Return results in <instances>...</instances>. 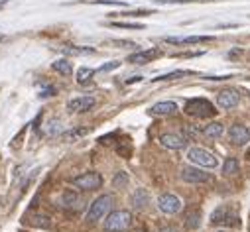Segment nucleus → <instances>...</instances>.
Instances as JSON below:
<instances>
[{"mask_svg": "<svg viewBox=\"0 0 250 232\" xmlns=\"http://www.w3.org/2000/svg\"><path fill=\"white\" fill-rule=\"evenodd\" d=\"M142 81V77H130V79H126V85H132V83H140Z\"/></svg>", "mask_w": 250, "mask_h": 232, "instance_id": "nucleus-34", "label": "nucleus"}, {"mask_svg": "<svg viewBox=\"0 0 250 232\" xmlns=\"http://www.w3.org/2000/svg\"><path fill=\"white\" fill-rule=\"evenodd\" d=\"M213 38L211 36H189V38H167V43H185V45H189V43H203V41H211Z\"/></svg>", "mask_w": 250, "mask_h": 232, "instance_id": "nucleus-15", "label": "nucleus"}, {"mask_svg": "<svg viewBox=\"0 0 250 232\" xmlns=\"http://www.w3.org/2000/svg\"><path fill=\"white\" fill-rule=\"evenodd\" d=\"M95 4H106V6H126V2H122V0H93Z\"/></svg>", "mask_w": 250, "mask_h": 232, "instance_id": "nucleus-30", "label": "nucleus"}, {"mask_svg": "<svg viewBox=\"0 0 250 232\" xmlns=\"http://www.w3.org/2000/svg\"><path fill=\"white\" fill-rule=\"evenodd\" d=\"M160 57V51L158 49H140L132 55H128V63H136V65H146L150 63L152 59Z\"/></svg>", "mask_w": 250, "mask_h": 232, "instance_id": "nucleus-12", "label": "nucleus"}, {"mask_svg": "<svg viewBox=\"0 0 250 232\" xmlns=\"http://www.w3.org/2000/svg\"><path fill=\"white\" fill-rule=\"evenodd\" d=\"M229 140H230L234 146H244V144H248V140H250V130H248V126H244V124H232V126L229 128Z\"/></svg>", "mask_w": 250, "mask_h": 232, "instance_id": "nucleus-10", "label": "nucleus"}, {"mask_svg": "<svg viewBox=\"0 0 250 232\" xmlns=\"http://www.w3.org/2000/svg\"><path fill=\"white\" fill-rule=\"evenodd\" d=\"M238 102H240V95H238V91H234V89H225V91H221L219 97H217V104H219L221 108H225V110L236 108Z\"/></svg>", "mask_w": 250, "mask_h": 232, "instance_id": "nucleus-9", "label": "nucleus"}, {"mask_svg": "<svg viewBox=\"0 0 250 232\" xmlns=\"http://www.w3.org/2000/svg\"><path fill=\"white\" fill-rule=\"evenodd\" d=\"M175 110H177V104H175V102H171V100H164V102H156V104H152L150 114H154V116H164V114H173Z\"/></svg>", "mask_w": 250, "mask_h": 232, "instance_id": "nucleus-14", "label": "nucleus"}, {"mask_svg": "<svg viewBox=\"0 0 250 232\" xmlns=\"http://www.w3.org/2000/svg\"><path fill=\"white\" fill-rule=\"evenodd\" d=\"M223 132H225V126L221 124V122H211V124H207L205 128H203V136L205 138H211V140H217V138H221L223 136Z\"/></svg>", "mask_w": 250, "mask_h": 232, "instance_id": "nucleus-16", "label": "nucleus"}, {"mask_svg": "<svg viewBox=\"0 0 250 232\" xmlns=\"http://www.w3.org/2000/svg\"><path fill=\"white\" fill-rule=\"evenodd\" d=\"M53 71H57L59 75H71L73 73V65H71V61L69 59H57V61H53Z\"/></svg>", "mask_w": 250, "mask_h": 232, "instance_id": "nucleus-18", "label": "nucleus"}, {"mask_svg": "<svg viewBox=\"0 0 250 232\" xmlns=\"http://www.w3.org/2000/svg\"><path fill=\"white\" fill-rule=\"evenodd\" d=\"M199 222H201V214H199V211H191V213H187V214H185V228L195 230V228H199Z\"/></svg>", "mask_w": 250, "mask_h": 232, "instance_id": "nucleus-21", "label": "nucleus"}, {"mask_svg": "<svg viewBox=\"0 0 250 232\" xmlns=\"http://www.w3.org/2000/svg\"><path fill=\"white\" fill-rule=\"evenodd\" d=\"M32 224H34V226H42V228H49V226H51V218L45 216V214H36V216L32 218Z\"/></svg>", "mask_w": 250, "mask_h": 232, "instance_id": "nucleus-27", "label": "nucleus"}, {"mask_svg": "<svg viewBox=\"0 0 250 232\" xmlns=\"http://www.w3.org/2000/svg\"><path fill=\"white\" fill-rule=\"evenodd\" d=\"M63 207H77V203H79V197L73 193V191H67V193H63Z\"/></svg>", "mask_w": 250, "mask_h": 232, "instance_id": "nucleus-28", "label": "nucleus"}, {"mask_svg": "<svg viewBox=\"0 0 250 232\" xmlns=\"http://www.w3.org/2000/svg\"><path fill=\"white\" fill-rule=\"evenodd\" d=\"M95 97H89V95H85V97H75V98H71L69 102H67V110L69 112H89L93 106H95Z\"/></svg>", "mask_w": 250, "mask_h": 232, "instance_id": "nucleus-11", "label": "nucleus"}, {"mask_svg": "<svg viewBox=\"0 0 250 232\" xmlns=\"http://www.w3.org/2000/svg\"><path fill=\"white\" fill-rule=\"evenodd\" d=\"M132 203L136 209H146V205L150 203V195L146 189H136V193L132 195Z\"/></svg>", "mask_w": 250, "mask_h": 232, "instance_id": "nucleus-19", "label": "nucleus"}, {"mask_svg": "<svg viewBox=\"0 0 250 232\" xmlns=\"http://www.w3.org/2000/svg\"><path fill=\"white\" fill-rule=\"evenodd\" d=\"M236 220H238V211H236L234 205H229V203L219 205L211 214L213 224H230V222H236Z\"/></svg>", "mask_w": 250, "mask_h": 232, "instance_id": "nucleus-5", "label": "nucleus"}, {"mask_svg": "<svg viewBox=\"0 0 250 232\" xmlns=\"http://www.w3.org/2000/svg\"><path fill=\"white\" fill-rule=\"evenodd\" d=\"M160 232H179V228H175V226H162Z\"/></svg>", "mask_w": 250, "mask_h": 232, "instance_id": "nucleus-33", "label": "nucleus"}, {"mask_svg": "<svg viewBox=\"0 0 250 232\" xmlns=\"http://www.w3.org/2000/svg\"><path fill=\"white\" fill-rule=\"evenodd\" d=\"M112 185H114V189L126 187L128 185V173L126 171H118L116 175H114V179H112Z\"/></svg>", "mask_w": 250, "mask_h": 232, "instance_id": "nucleus-25", "label": "nucleus"}, {"mask_svg": "<svg viewBox=\"0 0 250 232\" xmlns=\"http://www.w3.org/2000/svg\"><path fill=\"white\" fill-rule=\"evenodd\" d=\"M73 185L81 191H95L103 185V177L97 171H87V173H81V175L73 177Z\"/></svg>", "mask_w": 250, "mask_h": 232, "instance_id": "nucleus-6", "label": "nucleus"}, {"mask_svg": "<svg viewBox=\"0 0 250 232\" xmlns=\"http://www.w3.org/2000/svg\"><path fill=\"white\" fill-rule=\"evenodd\" d=\"M185 112L189 116H195V118H211V116H215L217 110L205 98H191V100H187V104H185Z\"/></svg>", "mask_w": 250, "mask_h": 232, "instance_id": "nucleus-4", "label": "nucleus"}, {"mask_svg": "<svg viewBox=\"0 0 250 232\" xmlns=\"http://www.w3.org/2000/svg\"><path fill=\"white\" fill-rule=\"evenodd\" d=\"M87 132H89V128H73V130L63 132V134H61V138H63L65 142H73V140H77V138H83Z\"/></svg>", "mask_w": 250, "mask_h": 232, "instance_id": "nucleus-22", "label": "nucleus"}, {"mask_svg": "<svg viewBox=\"0 0 250 232\" xmlns=\"http://www.w3.org/2000/svg\"><path fill=\"white\" fill-rule=\"evenodd\" d=\"M160 144L167 150H183L187 146V140L177 134H164V136H160Z\"/></svg>", "mask_w": 250, "mask_h": 232, "instance_id": "nucleus-13", "label": "nucleus"}, {"mask_svg": "<svg viewBox=\"0 0 250 232\" xmlns=\"http://www.w3.org/2000/svg\"><path fill=\"white\" fill-rule=\"evenodd\" d=\"M65 130H63V122H61L59 118H51L47 124H45V134L49 136V138H57V136H61Z\"/></svg>", "mask_w": 250, "mask_h": 232, "instance_id": "nucleus-17", "label": "nucleus"}, {"mask_svg": "<svg viewBox=\"0 0 250 232\" xmlns=\"http://www.w3.org/2000/svg\"><path fill=\"white\" fill-rule=\"evenodd\" d=\"M181 207H183L181 199L177 195H173V193H162L158 197V209L164 214H175V213L181 211Z\"/></svg>", "mask_w": 250, "mask_h": 232, "instance_id": "nucleus-8", "label": "nucleus"}, {"mask_svg": "<svg viewBox=\"0 0 250 232\" xmlns=\"http://www.w3.org/2000/svg\"><path fill=\"white\" fill-rule=\"evenodd\" d=\"M53 95H55V89H53V87H47V89H43V91L40 93L42 98H45V97H53Z\"/></svg>", "mask_w": 250, "mask_h": 232, "instance_id": "nucleus-32", "label": "nucleus"}, {"mask_svg": "<svg viewBox=\"0 0 250 232\" xmlns=\"http://www.w3.org/2000/svg\"><path fill=\"white\" fill-rule=\"evenodd\" d=\"M223 173H225V175H234V173H238V161H236V157H227L225 159Z\"/></svg>", "mask_w": 250, "mask_h": 232, "instance_id": "nucleus-23", "label": "nucleus"}, {"mask_svg": "<svg viewBox=\"0 0 250 232\" xmlns=\"http://www.w3.org/2000/svg\"><path fill=\"white\" fill-rule=\"evenodd\" d=\"M8 2H10V0H0V10H2V8H4Z\"/></svg>", "mask_w": 250, "mask_h": 232, "instance_id": "nucleus-35", "label": "nucleus"}, {"mask_svg": "<svg viewBox=\"0 0 250 232\" xmlns=\"http://www.w3.org/2000/svg\"><path fill=\"white\" fill-rule=\"evenodd\" d=\"M61 51L67 55H93L95 53L93 47H77V45H65V47H61Z\"/></svg>", "mask_w": 250, "mask_h": 232, "instance_id": "nucleus-20", "label": "nucleus"}, {"mask_svg": "<svg viewBox=\"0 0 250 232\" xmlns=\"http://www.w3.org/2000/svg\"><path fill=\"white\" fill-rule=\"evenodd\" d=\"M112 28H122V30H144V24H128V22H110Z\"/></svg>", "mask_w": 250, "mask_h": 232, "instance_id": "nucleus-29", "label": "nucleus"}, {"mask_svg": "<svg viewBox=\"0 0 250 232\" xmlns=\"http://www.w3.org/2000/svg\"><path fill=\"white\" fill-rule=\"evenodd\" d=\"M93 75H95V69H91V67H81V69L77 71V83L85 85L87 81L93 79Z\"/></svg>", "mask_w": 250, "mask_h": 232, "instance_id": "nucleus-26", "label": "nucleus"}, {"mask_svg": "<svg viewBox=\"0 0 250 232\" xmlns=\"http://www.w3.org/2000/svg\"><path fill=\"white\" fill-rule=\"evenodd\" d=\"M104 230L106 232H124L132 226V213L130 211H112L104 218Z\"/></svg>", "mask_w": 250, "mask_h": 232, "instance_id": "nucleus-1", "label": "nucleus"}, {"mask_svg": "<svg viewBox=\"0 0 250 232\" xmlns=\"http://www.w3.org/2000/svg\"><path fill=\"white\" fill-rule=\"evenodd\" d=\"M187 159H189L191 163H195L197 167H205V169H215L219 167V157L205 150V148H191L189 152H187Z\"/></svg>", "mask_w": 250, "mask_h": 232, "instance_id": "nucleus-2", "label": "nucleus"}, {"mask_svg": "<svg viewBox=\"0 0 250 232\" xmlns=\"http://www.w3.org/2000/svg\"><path fill=\"white\" fill-rule=\"evenodd\" d=\"M118 67H120V61H108V63L101 65L99 71H101V73H106V71H112V69H118Z\"/></svg>", "mask_w": 250, "mask_h": 232, "instance_id": "nucleus-31", "label": "nucleus"}, {"mask_svg": "<svg viewBox=\"0 0 250 232\" xmlns=\"http://www.w3.org/2000/svg\"><path fill=\"white\" fill-rule=\"evenodd\" d=\"M2 38H4V36H2V34H0V41H2Z\"/></svg>", "mask_w": 250, "mask_h": 232, "instance_id": "nucleus-36", "label": "nucleus"}, {"mask_svg": "<svg viewBox=\"0 0 250 232\" xmlns=\"http://www.w3.org/2000/svg\"><path fill=\"white\" fill-rule=\"evenodd\" d=\"M181 179L187 183H209L211 181V173L203 171V167H191V165H183L181 167Z\"/></svg>", "mask_w": 250, "mask_h": 232, "instance_id": "nucleus-7", "label": "nucleus"}, {"mask_svg": "<svg viewBox=\"0 0 250 232\" xmlns=\"http://www.w3.org/2000/svg\"><path fill=\"white\" fill-rule=\"evenodd\" d=\"M185 75H191V71H183V69H177V71H171V73H166V75H160L152 81H173V79H179V77H185Z\"/></svg>", "mask_w": 250, "mask_h": 232, "instance_id": "nucleus-24", "label": "nucleus"}, {"mask_svg": "<svg viewBox=\"0 0 250 232\" xmlns=\"http://www.w3.org/2000/svg\"><path fill=\"white\" fill-rule=\"evenodd\" d=\"M112 205H114V199H112V195H101V197H97L91 205H89V211H87V220L89 222H97L99 218H103L110 209H112Z\"/></svg>", "mask_w": 250, "mask_h": 232, "instance_id": "nucleus-3", "label": "nucleus"}]
</instances>
